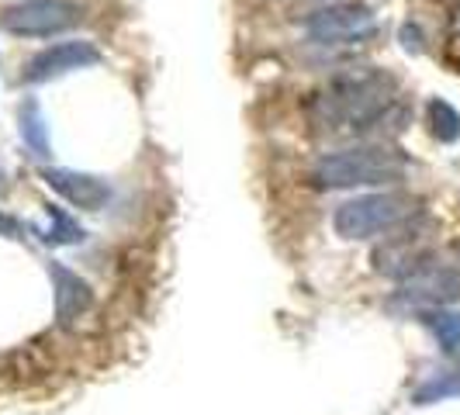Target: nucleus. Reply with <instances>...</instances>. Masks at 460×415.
Here are the masks:
<instances>
[{"label":"nucleus","mask_w":460,"mask_h":415,"mask_svg":"<svg viewBox=\"0 0 460 415\" xmlns=\"http://www.w3.org/2000/svg\"><path fill=\"white\" fill-rule=\"evenodd\" d=\"M315 104L325 125H349L364 132L394 111V80L388 73H349L340 76Z\"/></svg>","instance_id":"1"},{"label":"nucleus","mask_w":460,"mask_h":415,"mask_svg":"<svg viewBox=\"0 0 460 415\" xmlns=\"http://www.w3.org/2000/svg\"><path fill=\"white\" fill-rule=\"evenodd\" d=\"M409 170V160L392 146H360L329 153L315 163V181L323 187H374L398 184Z\"/></svg>","instance_id":"2"},{"label":"nucleus","mask_w":460,"mask_h":415,"mask_svg":"<svg viewBox=\"0 0 460 415\" xmlns=\"http://www.w3.org/2000/svg\"><path fill=\"white\" fill-rule=\"evenodd\" d=\"M412 194H367V198H357V201H346L336 211V232L343 239H370V235H381V232L398 229L402 222H409L415 211Z\"/></svg>","instance_id":"3"},{"label":"nucleus","mask_w":460,"mask_h":415,"mask_svg":"<svg viewBox=\"0 0 460 415\" xmlns=\"http://www.w3.org/2000/svg\"><path fill=\"white\" fill-rule=\"evenodd\" d=\"M84 22V7L73 0H24L14 4L0 14V28L11 35H28V39H42V35H59Z\"/></svg>","instance_id":"4"},{"label":"nucleus","mask_w":460,"mask_h":415,"mask_svg":"<svg viewBox=\"0 0 460 415\" xmlns=\"http://www.w3.org/2000/svg\"><path fill=\"white\" fill-rule=\"evenodd\" d=\"M374 28H377L374 14L357 4H336V7L315 11L308 18V31L319 42H360V39L374 35Z\"/></svg>","instance_id":"5"},{"label":"nucleus","mask_w":460,"mask_h":415,"mask_svg":"<svg viewBox=\"0 0 460 415\" xmlns=\"http://www.w3.org/2000/svg\"><path fill=\"white\" fill-rule=\"evenodd\" d=\"M93 63H101V52H97L91 42H59V46L42 49L39 56L28 59L24 80H28V84H42V80L63 76L69 69L93 66Z\"/></svg>","instance_id":"6"},{"label":"nucleus","mask_w":460,"mask_h":415,"mask_svg":"<svg viewBox=\"0 0 460 415\" xmlns=\"http://www.w3.org/2000/svg\"><path fill=\"white\" fill-rule=\"evenodd\" d=\"M56 370V353L42 343H28L4 357V377L11 384H42Z\"/></svg>","instance_id":"7"},{"label":"nucleus","mask_w":460,"mask_h":415,"mask_svg":"<svg viewBox=\"0 0 460 415\" xmlns=\"http://www.w3.org/2000/svg\"><path fill=\"white\" fill-rule=\"evenodd\" d=\"M46 181L52 190H59L69 205L87 208V211H97L111 198V187L97 177H87V173H69V170H49Z\"/></svg>","instance_id":"8"},{"label":"nucleus","mask_w":460,"mask_h":415,"mask_svg":"<svg viewBox=\"0 0 460 415\" xmlns=\"http://www.w3.org/2000/svg\"><path fill=\"white\" fill-rule=\"evenodd\" d=\"M52 280H56V315H59V322L73 325L80 315L91 312L93 291L87 280H80L63 267H52Z\"/></svg>","instance_id":"9"},{"label":"nucleus","mask_w":460,"mask_h":415,"mask_svg":"<svg viewBox=\"0 0 460 415\" xmlns=\"http://www.w3.org/2000/svg\"><path fill=\"white\" fill-rule=\"evenodd\" d=\"M405 298L426 301V305H450V301L460 298V274L457 270H439V267H429L426 274L412 277L402 291Z\"/></svg>","instance_id":"10"},{"label":"nucleus","mask_w":460,"mask_h":415,"mask_svg":"<svg viewBox=\"0 0 460 415\" xmlns=\"http://www.w3.org/2000/svg\"><path fill=\"white\" fill-rule=\"evenodd\" d=\"M426 118H429V132L439 138V142H457L460 138V115L447 104V101H429L426 108Z\"/></svg>","instance_id":"11"},{"label":"nucleus","mask_w":460,"mask_h":415,"mask_svg":"<svg viewBox=\"0 0 460 415\" xmlns=\"http://www.w3.org/2000/svg\"><path fill=\"white\" fill-rule=\"evenodd\" d=\"M429 329L437 332L439 346L447 353H457L460 349V315L457 312H437V315H426Z\"/></svg>","instance_id":"12"},{"label":"nucleus","mask_w":460,"mask_h":415,"mask_svg":"<svg viewBox=\"0 0 460 415\" xmlns=\"http://www.w3.org/2000/svg\"><path fill=\"white\" fill-rule=\"evenodd\" d=\"M402 42H405L409 52H422V49H426V42H422V35H419L415 24H405V28H402Z\"/></svg>","instance_id":"13"},{"label":"nucleus","mask_w":460,"mask_h":415,"mask_svg":"<svg viewBox=\"0 0 460 415\" xmlns=\"http://www.w3.org/2000/svg\"><path fill=\"white\" fill-rule=\"evenodd\" d=\"M447 59L460 69V35H454V39H450V46H447Z\"/></svg>","instance_id":"14"},{"label":"nucleus","mask_w":460,"mask_h":415,"mask_svg":"<svg viewBox=\"0 0 460 415\" xmlns=\"http://www.w3.org/2000/svg\"><path fill=\"white\" fill-rule=\"evenodd\" d=\"M0 232H7V235H11V232H18V222H14V218H7V215H0Z\"/></svg>","instance_id":"15"},{"label":"nucleus","mask_w":460,"mask_h":415,"mask_svg":"<svg viewBox=\"0 0 460 415\" xmlns=\"http://www.w3.org/2000/svg\"><path fill=\"white\" fill-rule=\"evenodd\" d=\"M454 250H457V253H460V243H457V246H454Z\"/></svg>","instance_id":"16"}]
</instances>
